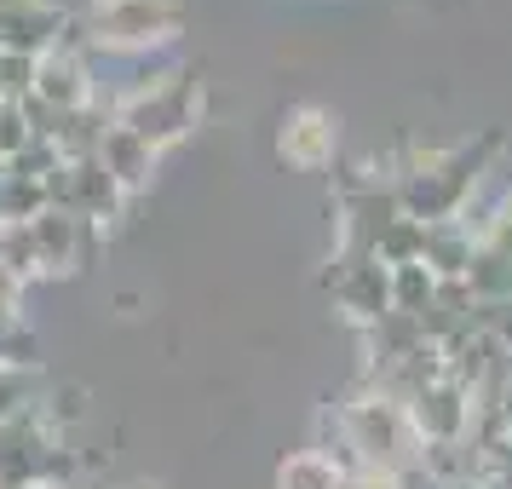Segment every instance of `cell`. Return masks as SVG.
<instances>
[{
  "label": "cell",
  "instance_id": "17",
  "mask_svg": "<svg viewBox=\"0 0 512 489\" xmlns=\"http://www.w3.org/2000/svg\"><path fill=\"white\" fill-rule=\"evenodd\" d=\"M420 248H426V225H420V219H409V213H397L392 225H386V231L374 236V248H369V254L380 259L386 271H392V265H415Z\"/></svg>",
  "mask_w": 512,
  "mask_h": 489
},
{
  "label": "cell",
  "instance_id": "21",
  "mask_svg": "<svg viewBox=\"0 0 512 489\" xmlns=\"http://www.w3.org/2000/svg\"><path fill=\"white\" fill-rule=\"evenodd\" d=\"M35 144V127H29L24 104H12V98H0V162H12L18 150Z\"/></svg>",
  "mask_w": 512,
  "mask_h": 489
},
{
  "label": "cell",
  "instance_id": "20",
  "mask_svg": "<svg viewBox=\"0 0 512 489\" xmlns=\"http://www.w3.org/2000/svg\"><path fill=\"white\" fill-rule=\"evenodd\" d=\"M0 277H12L18 288L29 277H41V254H35L29 225H0Z\"/></svg>",
  "mask_w": 512,
  "mask_h": 489
},
{
  "label": "cell",
  "instance_id": "5",
  "mask_svg": "<svg viewBox=\"0 0 512 489\" xmlns=\"http://www.w3.org/2000/svg\"><path fill=\"white\" fill-rule=\"evenodd\" d=\"M87 47L98 52H150L185 35V0H93L87 6Z\"/></svg>",
  "mask_w": 512,
  "mask_h": 489
},
{
  "label": "cell",
  "instance_id": "6",
  "mask_svg": "<svg viewBox=\"0 0 512 489\" xmlns=\"http://www.w3.org/2000/svg\"><path fill=\"white\" fill-rule=\"evenodd\" d=\"M47 196H52V208L75 213L87 231H93V225H116L121 208H127L121 185L104 173L98 156H70V162H58V173L47 179Z\"/></svg>",
  "mask_w": 512,
  "mask_h": 489
},
{
  "label": "cell",
  "instance_id": "25",
  "mask_svg": "<svg viewBox=\"0 0 512 489\" xmlns=\"http://www.w3.org/2000/svg\"><path fill=\"white\" fill-rule=\"evenodd\" d=\"M0 179H6V162H0Z\"/></svg>",
  "mask_w": 512,
  "mask_h": 489
},
{
  "label": "cell",
  "instance_id": "14",
  "mask_svg": "<svg viewBox=\"0 0 512 489\" xmlns=\"http://www.w3.org/2000/svg\"><path fill=\"white\" fill-rule=\"evenodd\" d=\"M472 254H478V242H472V231H466V225H455V219L426 225L420 265H426L438 282H466V271H472Z\"/></svg>",
  "mask_w": 512,
  "mask_h": 489
},
{
  "label": "cell",
  "instance_id": "9",
  "mask_svg": "<svg viewBox=\"0 0 512 489\" xmlns=\"http://www.w3.org/2000/svg\"><path fill=\"white\" fill-rule=\"evenodd\" d=\"M409 432L415 443H443V438H466L472 426V392H461L455 380H432L426 392L409 397Z\"/></svg>",
  "mask_w": 512,
  "mask_h": 489
},
{
  "label": "cell",
  "instance_id": "12",
  "mask_svg": "<svg viewBox=\"0 0 512 489\" xmlns=\"http://www.w3.org/2000/svg\"><path fill=\"white\" fill-rule=\"evenodd\" d=\"M29 236H35V254H41V277H70L75 265L87 259V225L75 213L47 208L29 225Z\"/></svg>",
  "mask_w": 512,
  "mask_h": 489
},
{
  "label": "cell",
  "instance_id": "24",
  "mask_svg": "<svg viewBox=\"0 0 512 489\" xmlns=\"http://www.w3.org/2000/svg\"><path fill=\"white\" fill-rule=\"evenodd\" d=\"M121 489H162V484H150V478H139V484H121Z\"/></svg>",
  "mask_w": 512,
  "mask_h": 489
},
{
  "label": "cell",
  "instance_id": "11",
  "mask_svg": "<svg viewBox=\"0 0 512 489\" xmlns=\"http://www.w3.org/2000/svg\"><path fill=\"white\" fill-rule=\"evenodd\" d=\"M334 139H340L334 116L317 110V104H300V110L282 116L277 150H282V162H294V167H328L334 162Z\"/></svg>",
  "mask_w": 512,
  "mask_h": 489
},
{
  "label": "cell",
  "instance_id": "18",
  "mask_svg": "<svg viewBox=\"0 0 512 489\" xmlns=\"http://www.w3.org/2000/svg\"><path fill=\"white\" fill-rule=\"evenodd\" d=\"M346 478L334 472V461H328L323 449H300V455H288V461L277 466V489H340Z\"/></svg>",
  "mask_w": 512,
  "mask_h": 489
},
{
  "label": "cell",
  "instance_id": "16",
  "mask_svg": "<svg viewBox=\"0 0 512 489\" xmlns=\"http://www.w3.org/2000/svg\"><path fill=\"white\" fill-rule=\"evenodd\" d=\"M47 208H52L47 179H18V173L0 179V225H35Z\"/></svg>",
  "mask_w": 512,
  "mask_h": 489
},
{
  "label": "cell",
  "instance_id": "8",
  "mask_svg": "<svg viewBox=\"0 0 512 489\" xmlns=\"http://www.w3.org/2000/svg\"><path fill=\"white\" fill-rule=\"evenodd\" d=\"M29 98L52 110V116H75L93 104V75H87V58L75 41H58L52 52L35 58V81H29Z\"/></svg>",
  "mask_w": 512,
  "mask_h": 489
},
{
  "label": "cell",
  "instance_id": "3",
  "mask_svg": "<svg viewBox=\"0 0 512 489\" xmlns=\"http://www.w3.org/2000/svg\"><path fill=\"white\" fill-rule=\"evenodd\" d=\"M334 426H340V443L351 449V461L363 466V472L397 478V472L415 466V455H420L415 432H409V415L380 392H363V397H351V403H340Z\"/></svg>",
  "mask_w": 512,
  "mask_h": 489
},
{
  "label": "cell",
  "instance_id": "13",
  "mask_svg": "<svg viewBox=\"0 0 512 489\" xmlns=\"http://www.w3.org/2000/svg\"><path fill=\"white\" fill-rule=\"evenodd\" d=\"M98 162H104V173L121 185V196H133V190L150 185V173H156L162 156H156L139 133H127V127L110 121V127H104V139H98Z\"/></svg>",
  "mask_w": 512,
  "mask_h": 489
},
{
  "label": "cell",
  "instance_id": "4",
  "mask_svg": "<svg viewBox=\"0 0 512 489\" xmlns=\"http://www.w3.org/2000/svg\"><path fill=\"white\" fill-rule=\"evenodd\" d=\"M495 156V139H484L478 150H455V156H420L403 179H397V208L420 219V225H438V219H455L466 208V196L478 185L484 162Z\"/></svg>",
  "mask_w": 512,
  "mask_h": 489
},
{
  "label": "cell",
  "instance_id": "2",
  "mask_svg": "<svg viewBox=\"0 0 512 489\" xmlns=\"http://www.w3.org/2000/svg\"><path fill=\"white\" fill-rule=\"evenodd\" d=\"M75 461L41 403L0 420V489H70Z\"/></svg>",
  "mask_w": 512,
  "mask_h": 489
},
{
  "label": "cell",
  "instance_id": "1",
  "mask_svg": "<svg viewBox=\"0 0 512 489\" xmlns=\"http://www.w3.org/2000/svg\"><path fill=\"white\" fill-rule=\"evenodd\" d=\"M116 127L127 133H139L156 156H162L167 144L190 139V127L202 121V75L196 70H167L156 81H139L133 93L116 98Z\"/></svg>",
  "mask_w": 512,
  "mask_h": 489
},
{
  "label": "cell",
  "instance_id": "15",
  "mask_svg": "<svg viewBox=\"0 0 512 489\" xmlns=\"http://www.w3.org/2000/svg\"><path fill=\"white\" fill-rule=\"evenodd\" d=\"M415 466L432 478V484L443 489H461L478 478V449H472V438H443V443H420Z\"/></svg>",
  "mask_w": 512,
  "mask_h": 489
},
{
  "label": "cell",
  "instance_id": "19",
  "mask_svg": "<svg viewBox=\"0 0 512 489\" xmlns=\"http://www.w3.org/2000/svg\"><path fill=\"white\" fill-rule=\"evenodd\" d=\"M432 300H438V277H432L420 259H415V265H392V311L420 317Z\"/></svg>",
  "mask_w": 512,
  "mask_h": 489
},
{
  "label": "cell",
  "instance_id": "7",
  "mask_svg": "<svg viewBox=\"0 0 512 489\" xmlns=\"http://www.w3.org/2000/svg\"><path fill=\"white\" fill-rule=\"evenodd\" d=\"M328 294H334V305H340L346 317L374 328L392 311V271L374 254H340L334 271H328Z\"/></svg>",
  "mask_w": 512,
  "mask_h": 489
},
{
  "label": "cell",
  "instance_id": "23",
  "mask_svg": "<svg viewBox=\"0 0 512 489\" xmlns=\"http://www.w3.org/2000/svg\"><path fill=\"white\" fill-rule=\"evenodd\" d=\"M351 489H397V478H386V472H363V478H351Z\"/></svg>",
  "mask_w": 512,
  "mask_h": 489
},
{
  "label": "cell",
  "instance_id": "10",
  "mask_svg": "<svg viewBox=\"0 0 512 489\" xmlns=\"http://www.w3.org/2000/svg\"><path fill=\"white\" fill-rule=\"evenodd\" d=\"M64 12L47 6V0H0V52H24V58H41L64 41Z\"/></svg>",
  "mask_w": 512,
  "mask_h": 489
},
{
  "label": "cell",
  "instance_id": "22",
  "mask_svg": "<svg viewBox=\"0 0 512 489\" xmlns=\"http://www.w3.org/2000/svg\"><path fill=\"white\" fill-rule=\"evenodd\" d=\"M472 484L478 489H512V438L478 455V478H472Z\"/></svg>",
  "mask_w": 512,
  "mask_h": 489
}]
</instances>
